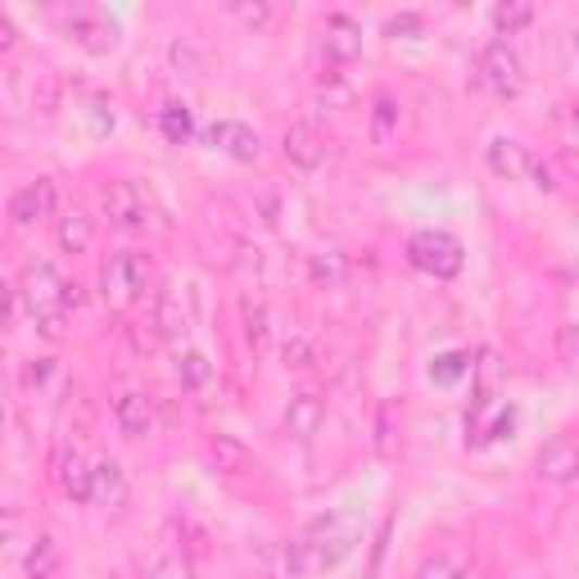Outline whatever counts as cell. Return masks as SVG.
Instances as JSON below:
<instances>
[{"label":"cell","instance_id":"4dcf8cb0","mask_svg":"<svg viewBox=\"0 0 579 579\" xmlns=\"http://www.w3.org/2000/svg\"><path fill=\"white\" fill-rule=\"evenodd\" d=\"M244 340H250L254 349L267 344V309L263 303H244Z\"/></svg>","mask_w":579,"mask_h":579},{"label":"cell","instance_id":"b9f144b4","mask_svg":"<svg viewBox=\"0 0 579 579\" xmlns=\"http://www.w3.org/2000/svg\"><path fill=\"white\" fill-rule=\"evenodd\" d=\"M46 376H50V367H46V363H41V367H27V385H41Z\"/></svg>","mask_w":579,"mask_h":579},{"label":"cell","instance_id":"d590c367","mask_svg":"<svg viewBox=\"0 0 579 579\" xmlns=\"http://www.w3.org/2000/svg\"><path fill=\"white\" fill-rule=\"evenodd\" d=\"M412 33H421V14H394L385 23V37H412Z\"/></svg>","mask_w":579,"mask_h":579},{"label":"cell","instance_id":"f6af8a7d","mask_svg":"<svg viewBox=\"0 0 579 579\" xmlns=\"http://www.w3.org/2000/svg\"><path fill=\"white\" fill-rule=\"evenodd\" d=\"M453 579H476V575H471V570H457V575H453Z\"/></svg>","mask_w":579,"mask_h":579},{"label":"cell","instance_id":"74e56055","mask_svg":"<svg viewBox=\"0 0 579 579\" xmlns=\"http://www.w3.org/2000/svg\"><path fill=\"white\" fill-rule=\"evenodd\" d=\"M286 363H290V367H313V344L303 340V336L290 340V344H286Z\"/></svg>","mask_w":579,"mask_h":579},{"label":"cell","instance_id":"f1b7e54d","mask_svg":"<svg viewBox=\"0 0 579 579\" xmlns=\"http://www.w3.org/2000/svg\"><path fill=\"white\" fill-rule=\"evenodd\" d=\"M177 376H181L186 390H204V385L213 380V367H209V357H204V353H181Z\"/></svg>","mask_w":579,"mask_h":579},{"label":"cell","instance_id":"ac0fdd59","mask_svg":"<svg viewBox=\"0 0 579 579\" xmlns=\"http://www.w3.org/2000/svg\"><path fill=\"white\" fill-rule=\"evenodd\" d=\"M54 236H60V250L64 254H87L91 240H96V217L73 209V213L60 217V231H54Z\"/></svg>","mask_w":579,"mask_h":579},{"label":"cell","instance_id":"ab89813d","mask_svg":"<svg viewBox=\"0 0 579 579\" xmlns=\"http://www.w3.org/2000/svg\"><path fill=\"white\" fill-rule=\"evenodd\" d=\"M10 322H14V290L0 281V330H5Z\"/></svg>","mask_w":579,"mask_h":579},{"label":"cell","instance_id":"836d02e7","mask_svg":"<svg viewBox=\"0 0 579 579\" xmlns=\"http://www.w3.org/2000/svg\"><path fill=\"white\" fill-rule=\"evenodd\" d=\"M526 177H534V186L547 190V196L557 190V173H553V163H547V159H530V173Z\"/></svg>","mask_w":579,"mask_h":579},{"label":"cell","instance_id":"44dd1931","mask_svg":"<svg viewBox=\"0 0 579 579\" xmlns=\"http://www.w3.org/2000/svg\"><path fill=\"white\" fill-rule=\"evenodd\" d=\"M476 403H493V390H499V380H503V363H499V353L493 349H480L476 353Z\"/></svg>","mask_w":579,"mask_h":579},{"label":"cell","instance_id":"ee69618b","mask_svg":"<svg viewBox=\"0 0 579 579\" xmlns=\"http://www.w3.org/2000/svg\"><path fill=\"white\" fill-rule=\"evenodd\" d=\"M5 426H10V417H5V407H0V435H5Z\"/></svg>","mask_w":579,"mask_h":579},{"label":"cell","instance_id":"277c9868","mask_svg":"<svg viewBox=\"0 0 579 579\" xmlns=\"http://www.w3.org/2000/svg\"><path fill=\"white\" fill-rule=\"evenodd\" d=\"M150 281H154V267H150L146 254H136V250H123V254H114V259H109V263L100 267V286H104V294H109V299H118V303L146 299Z\"/></svg>","mask_w":579,"mask_h":579},{"label":"cell","instance_id":"d6a6232c","mask_svg":"<svg viewBox=\"0 0 579 579\" xmlns=\"http://www.w3.org/2000/svg\"><path fill=\"white\" fill-rule=\"evenodd\" d=\"M322 104H326V109H349V104H353V91L344 87L340 77H330L326 87H322Z\"/></svg>","mask_w":579,"mask_h":579},{"label":"cell","instance_id":"83f0119b","mask_svg":"<svg viewBox=\"0 0 579 579\" xmlns=\"http://www.w3.org/2000/svg\"><path fill=\"white\" fill-rule=\"evenodd\" d=\"M309 272H313V281H317V286H340V281L349 277V259L330 250V254H317Z\"/></svg>","mask_w":579,"mask_h":579},{"label":"cell","instance_id":"603a6c76","mask_svg":"<svg viewBox=\"0 0 579 579\" xmlns=\"http://www.w3.org/2000/svg\"><path fill=\"white\" fill-rule=\"evenodd\" d=\"M23 570L33 575V579H50L54 570H60V543H54L50 534H41V539L33 543V553L23 557Z\"/></svg>","mask_w":579,"mask_h":579},{"label":"cell","instance_id":"8d00e7d4","mask_svg":"<svg viewBox=\"0 0 579 579\" xmlns=\"http://www.w3.org/2000/svg\"><path fill=\"white\" fill-rule=\"evenodd\" d=\"M457 575V566L449 562V557H430V562H421V570H417V579H453Z\"/></svg>","mask_w":579,"mask_h":579},{"label":"cell","instance_id":"ffe728a7","mask_svg":"<svg viewBox=\"0 0 579 579\" xmlns=\"http://www.w3.org/2000/svg\"><path fill=\"white\" fill-rule=\"evenodd\" d=\"M159 131H163V141H168V146H186L190 136H196V114H190L181 100H168L159 109Z\"/></svg>","mask_w":579,"mask_h":579},{"label":"cell","instance_id":"7402d4cb","mask_svg":"<svg viewBox=\"0 0 579 579\" xmlns=\"http://www.w3.org/2000/svg\"><path fill=\"white\" fill-rule=\"evenodd\" d=\"M394 131H399V104H394V96L380 91L376 104H372V141L376 146H390Z\"/></svg>","mask_w":579,"mask_h":579},{"label":"cell","instance_id":"8fae6325","mask_svg":"<svg viewBox=\"0 0 579 579\" xmlns=\"http://www.w3.org/2000/svg\"><path fill=\"white\" fill-rule=\"evenodd\" d=\"M204 141L213 146V150H223V154H231L236 163H254L259 159V136H254V127H244V123H213L209 131H204Z\"/></svg>","mask_w":579,"mask_h":579},{"label":"cell","instance_id":"4316f807","mask_svg":"<svg viewBox=\"0 0 579 579\" xmlns=\"http://www.w3.org/2000/svg\"><path fill=\"white\" fill-rule=\"evenodd\" d=\"M168 64H173L181 77H190V81H200L204 68H209V60H204V54L190 46V41H173V46H168Z\"/></svg>","mask_w":579,"mask_h":579},{"label":"cell","instance_id":"9a60e30c","mask_svg":"<svg viewBox=\"0 0 579 579\" xmlns=\"http://www.w3.org/2000/svg\"><path fill=\"white\" fill-rule=\"evenodd\" d=\"M322 421H326V399H322V394L303 390V394L290 399V407H286V430H290L294 439H313Z\"/></svg>","mask_w":579,"mask_h":579},{"label":"cell","instance_id":"5b68a950","mask_svg":"<svg viewBox=\"0 0 579 579\" xmlns=\"http://www.w3.org/2000/svg\"><path fill=\"white\" fill-rule=\"evenodd\" d=\"M480 81H484L489 96L516 100L520 91H526V68H520V54L507 41H489L480 50Z\"/></svg>","mask_w":579,"mask_h":579},{"label":"cell","instance_id":"9c48e42d","mask_svg":"<svg viewBox=\"0 0 579 579\" xmlns=\"http://www.w3.org/2000/svg\"><path fill=\"white\" fill-rule=\"evenodd\" d=\"M68 37L81 50H91V54H109V50L118 46V23L104 18V14H91V10H77L68 18Z\"/></svg>","mask_w":579,"mask_h":579},{"label":"cell","instance_id":"7c38bea8","mask_svg":"<svg viewBox=\"0 0 579 579\" xmlns=\"http://www.w3.org/2000/svg\"><path fill=\"white\" fill-rule=\"evenodd\" d=\"M50 209H54V186L50 181H33L10 200V223L18 231H27V227H37L41 217H50Z\"/></svg>","mask_w":579,"mask_h":579},{"label":"cell","instance_id":"4fadbf2b","mask_svg":"<svg viewBox=\"0 0 579 579\" xmlns=\"http://www.w3.org/2000/svg\"><path fill=\"white\" fill-rule=\"evenodd\" d=\"M114 421L127 439H146V435H154V403L146 394H118L114 399Z\"/></svg>","mask_w":579,"mask_h":579},{"label":"cell","instance_id":"cb8c5ba5","mask_svg":"<svg viewBox=\"0 0 579 579\" xmlns=\"http://www.w3.org/2000/svg\"><path fill=\"white\" fill-rule=\"evenodd\" d=\"M466 372H471V353H462V349L435 353V363H430V380L435 385H457Z\"/></svg>","mask_w":579,"mask_h":579},{"label":"cell","instance_id":"30bf717a","mask_svg":"<svg viewBox=\"0 0 579 579\" xmlns=\"http://www.w3.org/2000/svg\"><path fill=\"white\" fill-rule=\"evenodd\" d=\"M281 154L294 163V168L313 173V168H322V159H326V141H322V131L313 123H290L286 136H281Z\"/></svg>","mask_w":579,"mask_h":579},{"label":"cell","instance_id":"60d3db41","mask_svg":"<svg viewBox=\"0 0 579 579\" xmlns=\"http://www.w3.org/2000/svg\"><path fill=\"white\" fill-rule=\"evenodd\" d=\"M14 46H18V27L0 14V50H14Z\"/></svg>","mask_w":579,"mask_h":579},{"label":"cell","instance_id":"e575fe53","mask_svg":"<svg viewBox=\"0 0 579 579\" xmlns=\"http://www.w3.org/2000/svg\"><path fill=\"white\" fill-rule=\"evenodd\" d=\"M150 579H190V566L181 557H163L150 566Z\"/></svg>","mask_w":579,"mask_h":579},{"label":"cell","instance_id":"3957f363","mask_svg":"<svg viewBox=\"0 0 579 579\" xmlns=\"http://www.w3.org/2000/svg\"><path fill=\"white\" fill-rule=\"evenodd\" d=\"M353 539H357L353 534V520L344 512L317 516L313 526H309V534H303V553H309V566H322V570L340 566L353 553Z\"/></svg>","mask_w":579,"mask_h":579},{"label":"cell","instance_id":"ba28073f","mask_svg":"<svg viewBox=\"0 0 579 579\" xmlns=\"http://www.w3.org/2000/svg\"><path fill=\"white\" fill-rule=\"evenodd\" d=\"M322 50L330 64H353L363 54V27H357L349 14H330L322 27Z\"/></svg>","mask_w":579,"mask_h":579},{"label":"cell","instance_id":"d4e9b609","mask_svg":"<svg viewBox=\"0 0 579 579\" xmlns=\"http://www.w3.org/2000/svg\"><path fill=\"white\" fill-rule=\"evenodd\" d=\"M534 23V5L530 0H503V5H493V27H499L503 37L520 33V27Z\"/></svg>","mask_w":579,"mask_h":579},{"label":"cell","instance_id":"52a82bcc","mask_svg":"<svg viewBox=\"0 0 579 579\" xmlns=\"http://www.w3.org/2000/svg\"><path fill=\"white\" fill-rule=\"evenodd\" d=\"M104 213H109V223L131 231V227H141L146 223V196H141V186L136 181H109L104 186Z\"/></svg>","mask_w":579,"mask_h":579},{"label":"cell","instance_id":"d6986e66","mask_svg":"<svg viewBox=\"0 0 579 579\" xmlns=\"http://www.w3.org/2000/svg\"><path fill=\"white\" fill-rule=\"evenodd\" d=\"M109 503V507H118L127 499V480L118 471V462H96L91 466V503Z\"/></svg>","mask_w":579,"mask_h":579},{"label":"cell","instance_id":"5bb4252c","mask_svg":"<svg viewBox=\"0 0 579 579\" xmlns=\"http://www.w3.org/2000/svg\"><path fill=\"white\" fill-rule=\"evenodd\" d=\"M204 457H209L213 471H223V476H240V471H250V462H254V453L244 449L236 435H209Z\"/></svg>","mask_w":579,"mask_h":579},{"label":"cell","instance_id":"7bdbcfd3","mask_svg":"<svg viewBox=\"0 0 579 579\" xmlns=\"http://www.w3.org/2000/svg\"><path fill=\"white\" fill-rule=\"evenodd\" d=\"M14 534V516H5V512H0V543H5Z\"/></svg>","mask_w":579,"mask_h":579},{"label":"cell","instance_id":"f35d334b","mask_svg":"<svg viewBox=\"0 0 579 579\" xmlns=\"http://www.w3.org/2000/svg\"><path fill=\"white\" fill-rule=\"evenodd\" d=\"M575 336H579V326L575 322H562V330H557V353H562L566 367L575 363Z\"/></svg>","mask_w":579,"mask_h":579},{"label":"cell","instance_id":"8992f818","mask_svg":"<svg viewBox=\"0 0 579 579\" xmlns=\"http://www.w3.org/2000/svg\"><path fill=\"white\" fill-rule=\"evenodd\" d=\"M534 471L547 484H570L579 476V453L570 444V435H553V439H547V444L539 449V457H534Z\"/></svg>","mask_w":579,"mask_h":579},{"label":"cell","instance_id":"2e32d148","mask_svg":"<svg viewBox=\"0 0 579 579\" xmlns=\"http://www.w3.org/2000/svg\"><path fill=\"white\" fill-rule=\"evenodd\" d=\"M186 326H190V317H186L181 290L177 286H163L154 294V330H159L163 340H177V336H186Z\"/></svg>","mask_w":579,"mask_h":579},{"label":"cell","instance_id":"f546056e","mask_svg":"<svg viewBox=\"0 0 579 579\" xmlns=\"http://www.w3.org/2000/svg\"><path fill=\"white\" fill-rule=\"evenodd\" d=\"M303 575H309V553H303V543L281 547V557H277V579H303Z\"/></svg>","mask_w":579,"mask_h":579},{"label":"cell","instance_id":"7a4b0ae2","mask_svg":"<svg viewBox=\"0 0 579 579\" xmlns=\"http://www.w3.org/2000/svg\"><path fill=\"white\" fill-rule=\"evenodd\" d=\"M407 263L417 272H426V277H435V281H449V277L462 272L466 254H462V240L453 231L426 227V231H417L407 240Z\"/></svg>","mask_w":579,"mask_h":579},{"label":"cell","instance_id":"6da1fadb","mask_svg":"<svg viewBox=\"0 0 579 579\" xmlns=\"http://www.w3.org/2000/svg\"><path fill=\"white\" fill-rule=\"evenodd\" d=\"M64 294H68V281L50 263H33L23 272V281H18L23 309L33 313V322L46 330L50 340L64 336Z\"/></svg>","mask_w":579,"mask_h":579},{"label":"cell","instance_id":"484cf974","mask_svg":"<svg viewBox=\"0 0 579 579\" xmlns=\"http://www.w3.org/2000/svg\"><path fill=\"white\" fill-rule=\"evenodd\" d=\"M60 484L73 503H91V466H81L77 457H64L60 462Z\"/></svg>","mask_w":579,"mask_h":579},{"label":"cell","instance_id":"1f68e13d","mask_svg":"<svg viewBox=\"0 0 579 579\" xmlns=\"http://www.w3.org/2000/svg\"><path fill=\"white\" fill-rule=\"evenodd\" d=\"M231 14H236L244 27H263V23L272 18V10L263 5V0H254V5H250V0H231Z\"/></svg>","mask_w":579,"mask_h":579},{"label":"cell","instance_id":"e0dca14e","mask_svg":"<svg viewBox=\"0 0 579 579\" xmlns=\"http://www.w3.org/2000/svg\"><path fill=\"white\" fill-rule=\"evenodd\" d=\"M489 168L499 173V177H507V181H520L530 173V150L516 141V136H499V141H489Z\"/></svg>","mask_w":579,"mask_h":579}]
</instances>
